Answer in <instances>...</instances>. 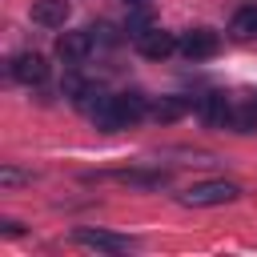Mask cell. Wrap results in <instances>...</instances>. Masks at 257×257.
<instances>
[{
    "mask_svg": "<svg viewBox=\"0 0 257 257\" xmlns=\"http://www.w3.org/2000/svg\"><path fill=\"white\" fill-rule=\"evenodd\" d=\"M149 112V100L141 96V92H116V96H108L96 112H92V120L100 124V128H120V124H128V120H141Z\"/></svg>",
    "mask_w": 257,
    "mask_h": 257,
    "instance_id": "1",
    "label": "cell"
},
{
    "mask_svg": "<svg viewBox=\"0 0 257 257\" xmlns=\"http://www.w3.org/2000/svg\"><path fill=\"white\" fill-rule=\"evenodd\" d=\"M237 193L241 189L233 181H201V185H193V189L181 193V205H189V209H213V205L237 201Z\"/></svg>",
    "mask_w": 257,
    "mask_h": 257,
    "instance_id": "2",
    "label": "cell"
},
{
    "mask_svg": "<svg viewBox=\"0 0 257 257\" xmlns=\"http://www.w3.org/2000/svg\"><path fill=\"white\" fill-rule=\"evenodd\" d=\"M92 28H80V32H60L56 36V56L64 60V64H80L88 52H92Z\"/></svg>",
    "mask_w": 257,
    "mask_h": 257,
    "instance_id": "3",
    "label": "cell"
},
{
    "mask_svg": "<svg viewBox=\"0 0 257 257\" xmlns=\"http://www.w3.org/2000/svg\"><path fill=\"white\" fill-rule=\"evenodd\" d=\"M8 72H12V80H20V84H44V80H48V60H44L40 52H20V56H12Z\"/></svg>",
    "mask_w": 257,
    "mask_h": 257,
    "instance_id": "4",
    "label": "cell"
},
{
    "mask_svg": "<svg viewBox=\"0 0 257 257\" xmlns=\"http://www.w3.org/2000/svg\"><path fill=\"white\" fill-rule=\"evenodd\" d=\"M217 48H221V36L213 28H193L181 36V52L189 60H209V56H217Z\"/></svg>",
    "mask_w": 257,
    "mask_h": 257,
    "instance_id": "5",
    "label": "cell"
},
{
    "mask_svg": "<svg viewBox=\"0 0 257 257\" xmlns=\"http://www.w3.org/2000/svg\"><path fill=\"white\" fill-rule=\"evenodd\" d=\"M173 48H177V36L165 32V28H145V32L137 36V52H141L145 60H165Z\"/></svg>",
    "mask_w": 257,
    "mask_h": 257,
    "instance_id": "6",
    "label": "cell"
},
{
    "mask_svg": "<svg viewBox=\"0 0 257 257\" xmlns=\"http://www.w3.org/2000/svg\"><path fill=\"white\" fill-rule=\"evenodd\" d=\"M72 241L76 245H88V249H100V253H128L133 249L128 237H116V233H104V229H76Z\"/></svg>",
    "mask_w": 257,
    "mask_h": 257,
    "instance_id": "7",
    "label": "cell"
},
{
    "mask_svg": "<svg viewBox=\"0 0 257 257\" xmlns=\"http://www.w3.org/2000/svg\"><path fill=\"white\" fill-rule=\"evenodd\" d=\"M68 16H72L68 0H36L32 4V24H40V28H64Z\"/></svg>",
    "mask_w": 257,
    "mask_h": 257,
    "instance_id": "8",
    "label": "cell"
},
{
    "mask_svg": "<svg viewBox=\"0 0 257 257\" xmlns=\"http://www.w3.org/2000/svg\"><path fill=\"white\" fill-rule=\"evenodd\" d=\"M229 32H233L237 40H253V36H257V4L237 8V12H233V20H229Z\"/></svg>",
    "mask_w": 257,
    "mask_h": 257,
    "instance_id": "9",
    "label": "cell"
},
{
    "mask_svg": "<svg viewBox=\"0 0 257 257\" xmlns=\"http://www.w3.org/2000/svg\"><path fill=\"white\" fill-rule=\"evenodd\" d=\"M149 112H153L157 120H181V116L189 112V100H181V96H161Z\"/></svg>",
    "mask_w": 257,
    "mask_h": 257,
    "instance_id": "10",
    "label": "cell"
},
{
    "mask_svg": "<svg viewBox=\"0 0 257 257\" xmlns=\"http://www.w3.org/2000/svg\"><path fill=\"white\" fill-rule=\"evenodd\" d=\"M197 108H201V116H205L209 124H221V120L229 116V104H225V96H221V92L201 96V104H197Z\"/></svg>",
    "mask_w": 257,
    "mask_h": 257,
    "instance_id": "11",
    "label": "cell"
},
{
    "mask_svg": "<svg viewBox=\"0 0 257 257\" xmlns=\"http://www.w3.org/2000/svg\"><path fill=\"white\" fill-rule=\"evenodd\" d=\"M24 181H32V173H24V169H16V165H4V169H0V185H4V189L24 185Z\"/></svg>",
    "mask_w": 257,
    "mask_h": 257,
    "instance_id": "12",
    "label": "cell"
},
{
    "mask_svg": "<svg viewBox=\"0 0 257 257\" xmlns=\"http://www.w3.org/2000/svg\"><path fill=\"white\" fill-rule=\"evenodd\" d=\"M149 0H124V8H145Z\"/></svg>",
    "mask_w": 257,
    "mask_h": 257,
    "instance_id": "13",
    "label": "cell"
}]
</instances>
